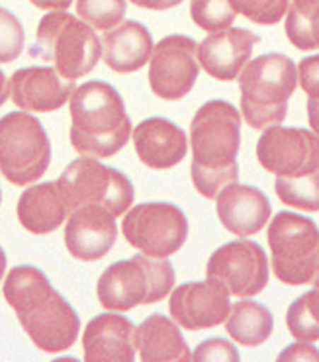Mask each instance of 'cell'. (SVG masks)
I'll return each mask as SVG.
<instances>
[{
  "label": "cell",
  "instance_id": "1",
  "mask_svg": "<svg viewBox=\"0 0 319 362\" xmlns=\"http://www.w3.org/2000/svg\"><path fill=\"white\" fill-rule=\"evenodd\" d=\"M4 298L16 312L25 333L45 353H61L75 345L81 320L75 308L51 286L50 278L32 264L10 269Z\"/></svg>",
  "mask_w": 319,
  "mask_h": 362
},
{
  "label": "cell",
  "instance_id": "2",
  "mask_svg": "<svg viewBox=\"0 0 319 362\" xmlns=\"http://www.w3.org/2000/svg\"><path fill=\"white\" fill-rule=\"evenodd\" d=\"M192 182L204 198H218L239 180L237 153L241 145V114L227 100L206 102L190 124Z\"/></svg>",
  "mask_w": 319,
  "mask_h": 362
},
{
  "label": "cell",
  "instance_id": "3",
  "mask_svg": "<svg viewBox=\"0 0 319 362\" xmlns=\"http://www.w3.org/2000/svg\"><path fill=\"white\" fill-rule=\"evenodd\" d=\"M71 145L83 157L106 159L124 149L132 119L120 93L104 81L76 86L71 98Z\"/></svg>",
  "mask_w": 319,
  "mask_h": 362
},
{
  "label": "cell",
  "instance_id": "4",
  "mask_svg": "<svg viewBox=\"0 0 319 362\" xmlns=\"http://www.w3.org/2000/svg\"><path fill=\"white\" fill-rule=\"evenodd\" d=\"M296 85L298 71L284 53H265L249 61L239 75L241 112L247 126L253 129L280 126Z\"/></svg>",
  "mask_w": 319,
  "mask_h": 362
},
{
  "label": "cell",
  "instance_id": "5",
  "mask_svg": "<svg viewBox=\"0 0 319 362\" xmlns=\"http://www.w3.org/2000/svg\"><path fill=\"white\" fill-rule=\"evenodd\" d=\"M104 53L98 35L81 18L63 10H53L37 24L35 43L30 55L51 61L65 78L88 75Z\"/></svg>",
  "mask_w": 319,
  "mask_h": 362
},
{
  "label": "cell",
  "instance_id": "6",
  "mask_svg": "<svg viewBox=\"0 0 319 362\" xmlns=\"http://www.w3.org/2000/svg\"><path fill=\"white\" fill-rule=\"evenodd\" d=\"M175 269L168 259L139 253L112 262L98 278V302L112 312H127L141 303L161 302L175 288Z\"/></svg>",
  "mask_w": 319,
  "mask_h": 362
},
{
  "label": "cell",
  "instance_id": "7",
  "mask_svg": "<svg viewBox=\"0 0 319 362\" xmlns=\"http://www.w3.org/2000/svg\"><path fill=\"white\" fill-rule=\"evenodd\" d=\"M272 270L290 286H319V228L313 219L278 211L269 226Z\"/></svg>",
  "mask_w": 319,
  "mask_h": 362
},
{
  "label": "cell",
  "instance_id": "8",
  "mask_svg": "<svg viewBox=\"0 0 319 362\" xmlns=\"http://www.w3.org/2000/svg\"><path fill=\"white\" fill-rule=\"evenodd\" d=\"M51 163L50 135L28 112H10L0 122V169L12 185L25 186L45 175Z\"/></svg>",
  "mask_w": 319,
  "mask_h": 362
},
{
  "label": "cell",
  "instance_id": "9",
  "mask_svg": "<svg viewBox=\"0 0 319 362\" xmlns=\"http://www.w3.org/2000/svg\"><path fill=\"white\" fill-rule=\"evenodd\" d=\"M57 182L69 214L84 206H100L118 218L127 211L135 198L134 185L122 170L106 167L93 157H81L69 163Z\"/></svg>",
  "mask_w": 319,
  "mask_h": 362
},
{
  "label": "cell",
  "instance_id": "10",
  "mask_svg": "<svg viewBox=\"0 0 319 362\" xmlns=\"http://www.w3.org/2000/svg\"><path fill=\"white\" fill-rule=\"evenodd\" d=\"M122 231L141 253L155 259H168L186 243L188 219L175 204L143 202L127 211Z\"/></svg>",
  "mask_w": 319,
  "mask_h": 362
},
{
  "label": "cell",
  "instance_id": "11",
  "mask_svg": "<svg viewBox=\"0 0 319 362\" xmlns=\"http://www.w3.org/2000/svg\"><path fill=\"white\" fill-rule=\"evenodd\" d=\"M206 274L226 288L229 296L253 298L269 282V259L259 243L241 237L211 253Z\"/></svg>",
  "mask_w": 319,
  "mask_h": 362
},
{
  "label": "cell",
  "instance_id": "12",
  "mask_svg": "<svg viewBox=\"0 0 319 362\" xmlns=\"http://www.w3.org/2000/svg\"><path fill=\"white\" fill-rule=\"evenodd\" d=\"M198 43L192 37L173 34L163 37L149 61V85L163 100H180L192 90L200 75Z\"/></svg>",
  "mask_w": 319,
  "mask_h": 362
},
{
  "label": "cell",
  "instance_id": "13",
  "mask_svg": "<svg viewBox=\"0 0 319 362\" xmlns=\"http://www.w3.org/2000/svg\"><path fill=\"white\" fill-rule=\"evenodd\" d=\"M260 167L277 177H303L319 170V135L303 127L272 126L257 141Z\"/></svg>",
  "mask_w": 319,
  "mask_h": 362
},
{
  "label": "cell",
  "instance_id": "14",
  "mask_svg": "<svg viewBox=\"0 0 319 362\" xmlns=\"http://www.w3.org/2000/svg\"><path fill=\"white\" fill-rule=\"evenodd\" d=\"M168 312L182 329L200 331L226 323L231 312L229 292L214 282H186L173 290L168 300Z\"/></svg>",
  "mask_w": 319,
  "mask_h": 362
},
{
  "label": "cell",
  "instance_id": "15",
  "mask_svg": "<svg viewBox=\"0 0 319 362\" xmlns=\"http://www.w3.org/2000/svg\"><path fill=\"white\" fill-rule=\"evenodd\" d=\"M75 90V81L43 65L18 69L8 81L10 98L25 112H55L73 98Z\"/></svg>",
  "mask_w": 319,
  "mask_h": 362
},
{
  "label": "cell",
  "instance_id": "16",
  "mask_svg": "<svg viewBox=\"0 0 319 362\" xmlns=\"http://www.w3.org/2000/svg\"><path fill=\"white\" fill-rule=\"evenodd\" d=\"M116 239V216L106 208L84 206L69 214L65 226V245L75 259L98 261L112 251Z\"/></svg>",
  "mask_w": 319,
  "mask_h": 362
},
{
  "label": "cell",
  "instance_id": "17",
  "mask_svg": "<svg viewBox=\"0 0 319 362\" xmlns=\"http://www.w3.org/2000/svg\"><path fill=\"white\" fill-rule=\"evenodd\" d=\"M260 37L245 28L214 32L198 43V61L204 71L218 81H233L249 63Z\"/></svg>",
  "mask_w": 319,
  "mask_h": 362
},
{
  "label": "cell",
  "instance_id": "18",
  "mask_svg": "<svg viewBox=\"0 0 319 362\" xmlns=\"http://www.w3.org/2000/svg\"><path fill=\"white\" fill-rule=\"evenodd\" d=\"M83 346L91 362H132L139 351L137 327L122 313H100L84 329Z\"/></svg>",
  "mask_w": 319,
  "mask_h": 362
},
{
  "label": "cell",
  "instance_id": "19",
  "mask_svg": "<svg viewBox=\"0 0 319 362\" xmlns=\"http://www.w3.org/2000/svg\"><path fill=\"white\" fill-rule=\"evenodd\" d=\"M132 135L137 157L151 169H170L185 159L188 151L185 129L163 116L139 122Z\"/></svg>",
  "mask_w": 319,
  "mask_h": 362
},
{
  "label": "cell",
  "instance_id": "20",
  "mask_svg": "<svg viewBox=\"0 0 319 362\" xmlns=\"http://www.w3.org/2000/svg\"><path fill=\"white\" fill-rule=\"evenodd\" d=\"M216 200L219 221L227 231L239 237L259 233L272 214L267 194L255 186L233 182L226 186Z\"/></svg>",
  "mask_w": 319,
  "mask_h": 362
},
{
  "label": "cell",
  "instance_id": "21",
  "mask_svg": "<svg viewBox=\"0 0 319 362\" xmlns=\"http://www.w3.org/2000/svg\"><path fill=\"white\" fill-rule=\"evenodd\" d=\"M104 63L116 73H134L151 61V32L135 20H126L104 34Z\"/></svg>",
  "mask_w": 319,
  "mask_h": 362
},
{
  "label": "cell",
  "instance_id": "22",
  "mask_svg": "<svg viewBox=\"0 0 319 362\" xmlns=\"http://www.w3.org/2000/svg\"><path fill=\"white\" fill-rule=\"evenodd\" d=\"M16 211L22 228L35 235H47L69 219V208L59 182H42L25 188L18 200Z\"/></svg>",
  "mask_w": 319,
  "mask_h": 362
},
{
  "label": "cell",
  "instance_id": "23",
  "mask_svg": "<svg viewBox=\"0 0 319 362\" xmlns=\"http://www.w3.org/2000/svg\"><path fill=\"white\" fill-rule=\"evenodd\" d=\"M139 356L145 362L190 361L192 353L186 345L178 323L163 313H153L137 327Z\"/></svg>",
  "mask_w": 319,
  "mask_h": 362
},
{
  "label": "cell",
  "instance_id": "24",
  "mask_svg": "<svg viewBox=\"0 0 319 362\" xmlns=\"http://www.w3.org/2000/svg\"><path fill=\"white\" fill-rule=\"evenodd\" d=\"M274 329V317L265 303L255 300H239L231 305L226 320L229 337L245 346L262 345Z\"/></svg>",
  "mask_w": 319,
  "mask_h": 362
},
{
  "label": "cell",
  "instance_id": "25",
  "mask_svg": "<svg viewBox=\"0 0 319 362\" xmlns=\"http://www.w3.org/2000/svg\"><path fill=\"white\" fill-rule=\"evenodd\" d=\"M286 35L298 49H319V0H290Z\"/></svg>",
  "mask_w": 319,
  "mask_h": 362
},
{
  "label": "cell",
  "instance_id": "26",
  "mask_svg": "<svg viewBox=\"0 0 319 362\" xmlns=\"http://www.w3.org/2000/svg\"><path fill=\"white\" fill-rule=\"evenodd\" d=\"M286 325L292 337L298 341L319 339V286L296 298L286 313Z\"/></svg>",
  "mask_w": 319,
  "mask_h": 362
},
{
  "label": "cell",
  "instance_id": "27",
  "mask_svg": "<svg viewBox=\"0 0 319 362\" xmlns=\"http://www.w3.org/2000/svg\"><path fill=\"white\" fill-rule=\"evenodd\" d=\"M274 190L286 206L319 211V170L303 177H277Z\"/></svg>",
  "mask_w": 319,
  "mask_h": 362
},
{
  "label": "cell",
  "instance_id": "28",
  "mask_svg": "<svg viewBox=\"0 0 319 362\" xmlns=\"http://www.w3.org/2000/svg\"><path fill=\"white\" fill-rule=\"evenodd\" d=\"M127 0H76V14L98 32H110L122 24Z\"/></svg>",
  "mask_w": 319,
  "mask_h": 362
},
{
  "label": "cell",
  "instance_id": "29",
  "mask_svg": "<svg viewBox=\"0 0 319 362\" xmlns=\"http://www.w3.org/2000/svg\"><path fill=\"white\" fill-rule=\"evenodd\" d=\"M231 6L255 24L272 25L286 16L290 0H229Z\"/></svg>",
  "mask_w": 319,
  "mask_h": 362
},
{
  "label": "cell",
  "instance_id": "30",
  "mask_svg": "<svg viewBox=\"0 0 319 362\" xmlns=\"http://www.w3.org/2000/svg\"><path fill=\"white\" fill-rule=\"evenodd\" d=\"M24 47V32L18 18L2 8V61L16 59Z\"/></svg>",
  "mask_w": 319,
  "mask_h": 362
},
{
  "label": "cell",
  "instance_id": "31",
  "mask_svg": "<svg viewBox=\"0 0 319 362\" xmlns=\"http://www.w3.org/2000/svg\"><path fill=\"white\" fill-rule=\"evenodd\" d=\"M194 361H239L237 349L227 339H206L192 354Z\"/></svg>",
  "mask_w": 319,
  "mask_h": 362
},
{
  "label": "cell",
  "instance_id": "32",
  "mask_svg": "<svg viewBox=\"0 0 319 362\" xmlns=\"http://www.w3.org/2000/svg\"><path fill=\"white\" fill-rule=\"evenodd\" d=\"M298 81L306 94L319 98V55L303 57L298 65Z\"/></svg>",
  "mask_w": 319,
  "mask_h": 362
},
{
  "label": "cell",
  "instance_id": "33",
  "mask_svg": "<svg viewBox=\"0 0 319 362\" xmlns=\"http://www.w3.org/2000/svg\"><path fill=\"white\" fill-rule=\"evenodd\" d=\"M278 361H319V349L310 345V341H302L284 349L278 354Z\"/></svg>",
  "mask_w": 319,
  "mask_h": 362
},
{
  "label": "cell",
  "instance_id": "34",
  "mask_svg": "<svg viewBox=\"0 0 319 362\" xmlns=\"http://www.w3.org/2000/svg\"><path fill=\"white\" fill-rule=\"evenodd\" d=\"M135 6L139 8H149V10H168L178 6L182 0H132Z\"/></svg>",
  "mask_w": 319,
  "mask_h": 362
},
{
  "label": "cell",
  "instance_id": "35",
  "mask_svg": "<svg viewBox=\"0 0 319 362\" xmlns=\"http://www.w3.org/2000/svg\"><path fill=\"white\" fill-rule=\"evenodd\" d=\"M308 119H310L313 134L319 135V98H315V96L308 98Z\"/></svg>",
  "mask_w": 319,
  "mask_h": 362
},
{
  "label": "cell",
  "instance_id": "36",
  "mask_svg": "<svg viewBox=\"0 0 319 362\" xmlns=\"http://www.w3.org/2000/svg\"><path fill=\"white\" fill-rule=\"evenodd\" d=\"M34 6L42 10H67L73 0H30Z\"/></svg>",
  "mask_w": 319,
  "mask_h": 362
},
{
  "label": "cell",
  "instance_id": "37",
  "mask_svg": "<svg viewBox=\"0 0 319 362\" xmlns=\"http://www.w3.org/2000/svg\"><path fill=\"white\" fill-rule=\"evenodd\" d=\"M192 2H210V0H192Z\"/></svg>",
  "mask_w": 319,
  "mask_h": 362
}]
</instances>
